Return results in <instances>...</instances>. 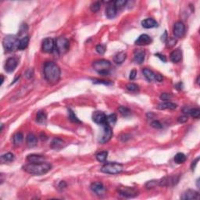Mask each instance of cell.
I'll list each match as a JSON object with an SVG mask.
<instances>
[{"instance_id":"cell-1","label":"cell","mask_w":200,"mask_h":200,"mask_svg":"<svg viewBox=\"0 0 200 200\" xmlns=\"http://www.w3.org/2000/svg\"><path fill=\"white\" fill-rule=\"evenodd\" d=\"M44 77L49 84H57L60 81L61 71L59 66L53 62H46L43 67Z\"/></svg>"},{"instance_id":"cell-2","label":"cell","mask_w":200,"mask_h":200,"mask_svg":"<svg viewBox=\"0 0 200 200\" xmlns=\"http://www.w3.org/2000/svg\"><path fill=\"white\" fill-rule=\"evenodd\" d=\"M52 168V165L49 163L42 162L38 164H28L23 167V169L27 173L32 175H43L48 173Z\"/></svg>"},{"instance_id":"cell-3","label":"cell","mask_w":200,"mask_h":200,"mask_svg":"<svg viewBox=\"0 0 200 200\" xmlns=\"http://www.w3.org/2000/svg\"><path fill=\"white\" fill-rule=\"evenodd\" d=\"M19 44H20V39L15 35H6L2 40L3 47L9 52L19 50Z\"/></svg>"},{"instance_id":"cell-4","label":"cell","mask_w":200,"mask_h":200,"mask_svg":"<svg viewBox=\"0 0 200 200\" xmlns=\"http://www.w3.org/2000/svg\"><path fill=\"white\" fill-rule=\"evenodd\" d=\"M111 63L109 60H98L93 63V68L101 75H106L109 74Z\"/></svg>"},{"instance_id":"cell-5","label":"cell","mask_w":200,"mask_h":200,"mask_svg":"<svg viewBox=\"0 0 200 200\" xmlns=\"http://www.w3.org/2000/svg\"><path fill=\"white\" fill-rule=\"evenodd\" d=\"M123 169V165L118 163H107L102 166L101 171L108 174H117L121 173Z\"/></svg>"},{"instance_id":"cell-6","label":"cell","mask_w":200,"mask_h":200,"mask_svg":"<svg viewBox=\"0 0 200 200\" xmlns=\"http://www.w3.org/2000/svg\"><path fill=\"white\" fill-rule=\"evenodd\" d=\"M119 194L126 198H133L138 195V190L134 187L120 186L117 188Z\"/></svg>"},{"instance_id":"cell-7","label":"cell","mask_w":200,"mask_h":200,"mask_svg":"<svg viewBox=\"0 0 200 200\" xmlns=\"http://www.w3.org/2000/svg\"><path fill=\"white\" fill-rule=\"evenodd\" d=\"M69 41L66 38H63V37H60L57 39L56 42V49L57 50L59 54L62 55L66 53L69 49Z\"/></svg>"},{"instance_id":"cell-8","label":"cell","mask_w":200,"mask_h":200,"mask_svg":"<svg viewBox=\"0 0 200 200\" xmlns=\"http://www.w3.org/2000/svg\"><path fill=\"white\" fill-rule=\"evenodd\" d=\"M112 136H113V131L110 126L107 124H103V130H102V135L99 137L98 142L101 144L105 143L110 140Z\"/></svg>"},{"instance_id":"cell-9","label":"cell","mask_w":200,"mask_h":200,"mask_svg":"<svg viewBox=\"0 0 200 200\" xmlns=\"http://www.w3.org/2000/svg\"><path fill=\"white\" fill-rule=\"evenodd\" d=\"M56 43L53 38H46L42 42V50L46 53H52L54 50Z\"/></svg>"},{"instance_id":"cell-10","label":"cell","mask_w":200,"mask_h":200,"mask_svg":"<svg viewBox=\"0 0 200 200\" xmlns=\"http://www.w3.org/2000/svg\"><path fill=\"white\" fill-rule=\"evenodd\" d=\"M174 35L177 38H182L185 34V26L181 21H178L174 26Z\"/></svg>"},{"instance_id":"cell-11","label":"cell","mask_w":200,"mask_h":200,"mask_svg":"<svg viewBox=\"0 0 200 200\" xmlns=\"http://www.w3.org/2000/svg\"><path fill=\"white\" fill-rule=\"evenodd\" d=\"M178 178L176 176L172 177H164V178L159 181L160 186H172L176 184L178 182Z\"/></svg>"},{"instance_id":"cell-12","label":"cell","mask_w":200,"mask_h":200,"mask_svg":"<svg viewBox=\"0 0 200 200\" xmlns=\"http://www.w3.org/2000/svg\"><path fill=\"white\" fill-rule=\"evenodd\" d=\"M91 189L97 195H103L105 192V188L102 182H94L91 184Z\"/></svg>"},{"instance_id":"cell-13","label":"cell","mask_w":200,"mask_h":200,"mask_svg":"<svg viewBox=\"0 0 200 200\" xmlns=\"http://www.w3.org/2000/svg\"><path fill=\"white\" fill-rule=\"evenodd\" d=\"M17 64H18V61L17 60L13 57H10V58L8 59L6 61H5V66H4V68H5V71L8 73H11L13 72L15 69L17 67Z\"/></svg>"},{"instance_id":"cell-14","label":"cell","mask_w":200,"mask_h":200,"mask_svg":"<svg viewBox=\"0 0 200 200\" xmlns=\"http://www.w3.org/2000/svg\"><path fill=\"white\" fill-rule=\"evenodd\" d=\"M106 116L105 113L103 112H101V111H95L93 113L92 115V120L93 121L96 123L98 124H105V121H106Z\"/></svg>"},{"instance_id":"cell-15","label":"cell","mask_w":200,"mask_h":200,"mask_svg":"<svg viewBox=\"0 0 200 200\" xmlns=\"http://www.w3.org/2000/svg\"><path fill=\"white\" fill-rule=\"evenodd\" d=\"M181 198L184 200L198 199L199 198V194H198V191H195V190L188 189L182 194Z\"/></svg>"},{"instance_id":"cell-16","label":"cell","mask_w":200,"mask_h":200,"mask_svg":"<svg viewBox=\"0 0 200 200\" xmlns=\"http://www.w3.org/2000/svg\"><path fill=\"white\" fill-rule=\"evenodd\" d=\"M116 12H117V9H116V5H115L114 2H110L109 5H107L106 9H105V15L109 19L114 18L116 15Z\"/></svg>"},{"instance_id":"cell-17","label":"cell","mask_w":200,"mask_h":200,"mask_svg":"<svg viewBox=\"0 0 200 200\" xmlns=\"http://www.w3.org/2000/svg\"><path fill=\"white\" fill-rule=\"evenodd\" d=\"M152 38L149 35H146V34H143V35H141L140 36L138 37V39L135 41V45L137 46H146V45H149L152 42Z\"/></svg>"},{"instance_id":"cell-18","label":"cell","mask_w":200,"mask_h":200,"mask_svg":"<svg viewBox=\"0 0 200 200\" xmlns=\"http://www.w3.org/2000/svg\"><path fill=\"white\" fill-rule=\"evenodd\" d=\"M182 111H183V113H185V114L191 115L194 118H198L200 116V110L198 108H190L188 107V106H185L184 108H183Z\"/></svg>"},{"instance_id":"cell-19","label":"cell","mask_w":200,"mask_h":200,"mask_svg":"<svg viewBox=\"0 0 200 200\" xmlns=\"http://www.w3.org/2000/svg\"><path fill=\"white\" fill-rule=\"evenodd\" d=\"M171 60L174 64L179 63L182 59V52L180 49H177L171 53Z\"/></svg>"},{"instance_id":"cell-20","label":"cell","mask_w":200,"mask_h":200,"mask_svg":"<svg viewBox=\"0 0 200 200\" xmlns=\"http://www.w3.org/2000/svg\"><path fill=\"white\" fill-rule=\"evenodd\" d=\"M142 25L144 28H154V27H158V23H157L154 19L153 18H147L145 19L142 21Z\"/></svg>"},{"instance_id":"cell-21","label":"cell","mask_w":200,"mask_h":200,"mask_svg":"<svg viewBox=\"0 0 200 200\" xmlns=\"http://www.w3.org/2000/svg\"><path fill=\"white\" fill-rule=\"evenodd\" d=\"M146 57V52L142 49H138L135 52V56H134V60L135 62L138 64H141L143 63Z\"/></svg>"},{"instance_id":"cell-22","label":"cell","mask_w":200,"mask_h":200,"mask_svg":"<svg viewBox=\"0 0 200 200\" xmlns=\"http://www.w3.org/2000/svg\"><path fill=\"white\" fill-rule=\"evenodd\" d=\"M27 160L30 163L33 164H38V163H42L45 161V157L40 156V155L31 154L28 155L27 157Z\"/></svg>"},{"instance_id":"cell-23","label":"cell","mask_w":200,"mask_h":200,"mask_svg":"<svg viewBox=\"0 0 200 200\" xmlns=\"http://www.w3.org/2000/svg\"><path fill=\"white\" fill-rule=\"evenodd\" d=\"M177 108V105L174 102H168V101H165L161 103H160L157 106V109H175Z\"/></svg>"},{"instance_id":"cell-24","label":"cell","mask_w":200,"mask_h":200,"mask_svg":"<svg viewBox=\"0 0 200 200\" xmlns=\"http://www.w3.org/2000/svg\"><path fill=\"white\" fill-rule=\"evenodd\" d=\"M64 142L59 138H55L52 140L51 144H50V147L53 149L58 150L60 149L61 148L64 147Z\"/></svg>"},{"instance_id":"cell-25","label":"cell","mask_w":200,"mask_h":200,"mask_svg":"<svg viewBox=\"0 0 200 200\" xmlns=\"http://www.w3.org/2000/svg\"><path fill=\"white\" fill-rule=\"evenodd\" d=\"M26 141H27V146H30V147H34L38 143V138H37V137L34 134H31V133L27 135Z\"/></svg>"},{"instance_id":"cell-26","label":"cell","mask_w":200,"mask_h":200,"mask_svg":"<svg viewBox=\"0 0 200 200\" xmlns=\"http://www.w3.org/2000/svg\"><path fill=\"white\" fill-rule=\"evenodd\" d=\"M126 58H127V53H124V52H120V53H116V54L115 55L113 60H114V62L116 63V64H120L124 62V60H126Z\"/></svg>"},{"instance_id":"cell-27","label":"cell","mask_w":200,"mask_h":200,"mask_svg":"<svg viewBox=\"0 0 200 200\" xmlns=\"http://www.w3.org/2000/svg\"><path fill=\"white\" fill-rule=\"evenodd\" d=\"M142 73H143L144 76L149 81H152L155 80V76H156V74H154L152 71H150L149 69L147 68H145V69L142 70Z\"/></svg>"},{"instance_id":"cell-28","label":"cell","mask_w":200,"mask_h":200,"mask_svg":"<svg viewBox=\"0 0 200 200\" xmlns=\"http://www.w3.org/2000/svg\"><path fill=\"white\" fill-rule=\"evenodd\" d=\"M29 36H24L20 39V44H19V50H24L28 46L29 43Z\"/></svg>"},{"instance_id":"cell-29","label":"cell","mask_w":200,"mask_h":200,"mask_svg":"<svg viewBox=\"0 0 200 200\" xmlns=\"http://www.w3.org/2000/svg\"><path fill=\"white\" fill-rule=\"evenodd\" d=\"M15 160L14 155L11 153H7L1 157V161L2 163H10Z\"/></svg>"},{"instance_id":"cell-30","label":"cell","mask_w":200,"mask_h":200,"mask_svg":"<svg viewBox=\"0 0 200 200\" xmlns=\"http://www.w3.org/2000/svg\"><path fill=\"white\" fill-rule=\"evenodd\" d=\"M186 159H187V157H186V156L184 153H177L174 157V162L178 164H184L186 161Z\"/></svg>"},{"instance_id":"cell-31","label":"cell","mask_w":200,"mask_h":200,"mask_svg":"<svg viewBox=\"0 0 200 200\" xmlns=\"http://www.w3.org/2000/svg\"><path fill=\"white\" fill-rule=\"evenodd\" d=\"M24 140V135L20 132L16 133L13 136V143L15 146H20Z\"/></svg>"},{"instance_id":"cell-32","label":"cell","mask_w":200,"mask_h":200,"mask_svg":"<svg viewBox=\"0 0 200 200\" xmlns=\"http://www.w3.org/2000/svg\"><path fill=\"white\" fill-rule=\"evenodd\" d=\"M116 119H117L116 115L114 114V113L109 115V116H106V121H105V124H107V125L110 126V127L111 126H113L116 124Z\"/></svg>"},{"instance_id":"cell-33","label":"cell","mask_w":200,"mask_h":200,"mask_svg":"<svg viewBox=\"0 0 200 200\" xmlns=\"http://www.w3.org/2000/svg\"><path fill=\"white\" fill-rule=\"evenodd\" d=\"M108 156V152L107 151H102L100 152V153H97L96 155V160H98V162L100 163H103L105 162L106 159H107Z\"/></svg>"},{"instance_id":"cell-34","label":"cell","mask_w":200,"mask_h":200,"mask_svg":"<svg viewBox=\"0 0 200 200\" xmlns=\"http://www.w3.org/2000/svg\"><path fill=\"white\" fill-rule=\"evenodd\" d=\"M46 120V113L42 112V111H39L37 113L36 116V121L38 122V124H44Z\"/></svg>"},{"instance_id":"cell-35","label":"cell","mask_w":200,"mask_h":200,"mask_svg":"<svg viewBox=\"0 0 200 200\" xmlns=\"http://www.w3.org/2000/svg\"><path fill=\"white\" fill-rule=\"evenodd\" d=\"M119 111L124 116H128L131 114V111L129 108L126 107V106H120L119 107Z\"/></svg>"},{"instance_id":"cell-36","label":"cell","mask_w":200,"mask_h":200,"mask_svg":"<svg viewBox=\"0 0 200 200\" xmlns=\"http://www.w3.org/2000/svg\"><path fill=\"white\" fill-rule=\"evenodd\" d=\"M159 185V181L158 180H153V181H149L146 184V188L147 189H152V188H154L157 186Z\"/></svg>"},{"instance_id":"cell-37","label":"cell","mask_w":200,"mask_h":200,"mask_svg":"<svg viewBox=\"0 0 200 200\" xmlns=\"http://www.w3.org/2000/svg\"><path fill=\"white\" fill-rule=\"evenodd\" d=\"M68 112H69V119L71 120L72 122H74V123H81V122L79 120V119L76 116V115L74 114V113L73 111L71 110V109H68Z\"/></svg>"},{"instance_id":"cell-38","label":"cell","mask_w":200,"mask_h":200,"mask_svg":"<svg viewBox=\"0 0 200 200\" xmlns=\"http://www.w3.org/2000/svg\"><path fill=\"white\" fill-rule=\"evenodd\" d=\"M101 8V3L99 2H95L91 5V10L93 13H96Z\"/></svg>"},{"instance_id":"cell-39","label":"cell","mask_w":200,"mask_h":200,"mask_svg":"<svg viewBox=\"0 0 200 200\" xmlns=\"http://www.w3.org/2000/svg\"><path fill=\"white\" fill-rule=\"evenodd\" d=\"M114 3L116 9H121L124 6H125V5L127 4V1H125V0H117V1L114 2Z\"/></svg>"},{"instance_id":"cell-40","label":"cell","mask_w":200,"mask_h":200,"mask_svg":"<svg viewBox=\"0 0 200 200\" xmlns=\"http://www.w3.org/2000/svg\"><path fill=\"white\" fill-rule=\"evenodd\" d=\"M166 43H167V47L171 48V47H173L174 46H175V45H176L177 40L174 38H169V37H168Z\"/></svg>"},{"instance_id":"cell-41","label":"cell","mask_w":200,"mask_h":200,"mask_svg":"<svg viewBox=\"0 0 200 200\" xmlns=\"http://www.w3.org/2000/svg\"><path fill=\"white\" fill-rule=\"evenodd\" d=\"M105 50H106V47H105V45H98V46H96V51L97 53H99V54L102 55L105 53Z\"/></svg>"},{"instance_id":"cell-42","label":"cell","mask_w":200,"mask_h":200,"mask_svg":"<svg viewBox=\"0 0 200 200\" xmlns=\"http://www.w3.org/2000/svg\"><path fill=\"white\" fill-rule=\"evenodd\" d=\"M127 90H129L130 91H138V86L136 84L134 83H130L127 85Z\"/></svg>"},{"instance_id":"cell-43","label":"cell","mask_w":200,"mask_h":200,"mask_svg":"<svg viewBox=\"0 0 200 200\" xmlns=\"http://www.w3.org/2000/svg\"><path fill=\"white\" fill-rule=\"evenodd\" d=\"M172 98V95L170 94V93H162L161 95H160V99L164 100V101H167V100H169Z\"/></svg>"},{"instance_id":"cell-44","label":"cell","mask_w":200,"mask_h":200,"mask_svg":"<svg viewBox=\"0 0 200 200\" xmlns=\"http://www.w3.org/2000/svg\"><path fill=\"white\" fill-rule=\"evenodd\" d=\"M151 126L154 128H157V129H160V128H162V124L158 120H154L151 123Z\"/></svg>"},{"instance_id":"cell-45","label":"cell","mask_w":200,"mask_h":200,"mask_svg":"<svg viewBox=\"0 0 200 200\" xmlns=\"http://www.w3.org/2000/svg\"><path fill=\"white\" fill-rule=\"evenodd\" d=\"M188 116H185V115H184V116H179L178 119V120L179 123H181V124H184V123H185V122L188 121Z\"/></svg>"},{"instance_id":"cell-46","label":"cell","mask_w":200,"mask_h":200,"mask_svg":"<svg viewBox=\"0 0 200 200\" xmlns=\"http://www.w3.org/2000/svg\"><path fill=\"white\" fill-rule=\"evenodd\" d=\"M33 74H34V72H33V70L31 69L27 70V71L25 72V76L27 77V78H32Z\"/></svg>"},{"instance_id":"cell-47","label":"cell","mask_w":200,"mask_h":200,"mask_svg":"<svg viewBox=\"0 0 200 200\" xmlns=\"http://www.w3.org/2000/svg\"><path fill=\"white\" fill-rule=\"evenodd\" d=\"M136 75H137V71H135V70H132V71H131V73H130V76H129L130 80H134V79L136 78Z\"/></svg>"},{"instance_id":"cell-48","label":"cell","mask_w":200,"mask_h":200,"mask_svg":"<svg viewBox=\"0 0 200 200\" xmlns=\"http://www.w3.org/2000/svg\"><path fill=\"white\" fill-rule=\"evenodd\" d=\"M156 57H157L158 58H160V60H162L163 62H167V59H166L165 56H164V55L160 54V53H156Z\"/></svg>"},{"instance_id":"cell-49","label":"cell","mask_w":200,"mask_h":200,"mask_svg":"<svg viewBox=\"0 0 200 200\" xmlns=\"http://www.w3.org/2000/svg\"><path fill=\"white\" fill-rule=\"evenodd\" d=\"M66 187H67V183H66L65 181H64L60 182V184H59V188H60V190L64 189Z\"/></svg>"},{"instance_id":"cell-50","label":"cell","mask_w":200,"mask_h":200,"mask_svg":"<svg viewBox=\"0 0 200 200\" xmlns=\"http://www.w3.org/2000/svg\"><path fill=\"white\" fill-rule=\"evenodd\" d=\"M155 80L157 81H163V76L161 74H156V76H155Z\"/></svg>"},{"instance_id":"cell-51","label":"cell","mask_w":200,"mask_h":200,"mask_svg":"<svg viewBox=\"0 0 200 200\" xmlns=\"http://www.w3.org/2000/svg\"><path fill=\"white\" fill-rule=\"evenodd\" d=\"M198 160H199V158H197L196 160H194V161H193L192 163H191V170H192V171H194V169H195V166H196L197 164H198Z\"/></svg>"},{"instance_id":"cell-52","label":"cell","mask_w":200,"mask_h":200,"mask_svg":"<svg viewBox=\"0 0 200 200\" xmlns=\"http://www.w3.org/2000/svg\"><path fill=\"white\" fill-rule=\"evenodd\" d=\"M167 38H168L167 32V31H165L164 35L161 36V40H162L164 42H167Z\"/></svg>"},{"instance_id":"cell-53","label":"cell","mask_w":200,"mask_h":200,"mask_svg":"<svg viewBox=\"0 0 200 200\" xmlns=\"http://www.w3.org/2000/svg\"><path fill=\"white\" fill-rule=\"evenodd\" d=\"M1 78H2V81H1V84H2V83H3V81H4L3 75H1Z\"/></svg>"}]
</instances>
